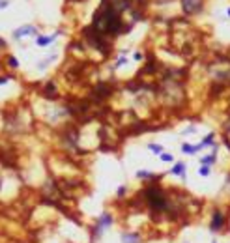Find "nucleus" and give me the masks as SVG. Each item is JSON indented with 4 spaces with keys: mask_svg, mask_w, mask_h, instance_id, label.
Returning <instances> with one entry per match:
<instances>
[{
    "mask_svg": "<svg viewBox=\"0 0 230 243\" xmlns=\"http://www.w3.org/2000/svg\"><path fill=\"white\" fill-rule=\"evenodd\" d=\"M228 15H230V10H228Z\"/></svg>",
    "mask_w": 230,
    "mask_h": 243,
    "instance_id": "6ab92c4d",
    "label": "nucleus"
},
{
    "mask_svg": "<svg viewBox=\"0 0 230 243\" xmlns=\"http://www.w3.org/2000/svg\"><path fill=\"white\" fill-rule=\"evenodd\" d=\"M182 150H183V154H195V151L198 150V146H189V144H183V146H182Z\"/></svg>",
    "mask_w": 230,
    "mask_h": 243,
    "instance_id": "9d476101",
    "label": "nucleus"
},
{
    "mask_svg": "<svg viewBox=\"0 0 230 243\" xmlns=\"http://www.w3.org/2000/svg\"><path fill=\"white\" fill-rule=\"evenodd\" d=\"M30 34H38V30L28 24V26H21V28H17L15 32H13V38H23V36H30Z\"/></svg>",
    "mask_w": 230,
    "mask_h": 243,
    "instance_id": "7ed1b4c3",
    "label": "nucleus"
},
{
    "mask_svg": "<svg viewBox=\"0 0 230 243\" xmlns=\"http://www.w3.org/2000/svg\"><path fill=\"white\" fill-rule=\"evenodd\" d=\"M150 150L155 151V154H161V151H163V148H161L159 144H150Z\"/></svg>",
    "mask_w": 230,
    "mask_h": 243,
    "instance_id": "f8f14e48",
    "label": "nucleus"
},
{
    "mask_svg": "<svg viewBox=\"0 0 230 243\" xmlns=\"http://www.w3.org/2000/svg\"><path fill=\"white\" fill-rule=\"evenodd\" d=\"M182 8L187 15H191V13H197L202 10V0H182Z\"/></svg>",
    "mask_w": 230,
    "mask_h": 243,
    "instance_id": "f03ea898",
    "label": "nucleus"
},
{
    "mask_svg": "<svg viewBox=\"0 0 230 243\" xmlns=\"http://www.w3.org/2000/svg\"><path fill=\"white\" fill-rule=\"evenodd\" d=\"M124 193H125V187L122 185V187H120V189H118V196H122V194H124Z\"/></svg>",
    "mask_w": 230,
    "mask_h": 243,
    "instance_id": "dca6fc26",
    "label": "nucleus"
},
{
    "mask_svg": "<svg viewBox=\"0 0 230 243\" xmlns=\"http://www.w3.org/2000/svg\"><path fill=\"white\" fill-rule=\"evenodd\" d=\"M221 225H223V215H221L219 211H215V213H213V219H212V230H213V232L219 230Z\"/></svg>",
    "mask_w": 230,
    "mask_h": 243,
    "instance_id": "423d86ee",
    "label": "nucleus"
},
{
    "mask_svg": "<svg viewBox=\"0 0 230 243\" xmlns=\"http://www.w3.org/2000/svg\"><path fill=\"white\" fill-rule=\"evenodd\" d=\"M213 161H215V154H213V155H210V157H202V163H204V165L213 163Z\"/></svg>",
    "mask_w": 230,
    "mask_h": 243,
    "instance_id": "4468645a",
    "label": "nucleus"
},
{
    "mask_svg": "<svg viewBox=\"0 0 230 243\" xmlns=\"http://www.w3.org/2000/svg\"><path fill=\"white\" fill-rule=\"evenodd\" d=\"M146 198H148L150 208H152L153 211H163V210L169 208V202H166L165 193L159 189V187H150V189L146 191Z\"/></svg>",
    "mask_w": 230,
    "mask_h": 243,
    "instance_id": "f257e3e1",
    "label": "nucleus"
},
{
    "mask_svg": "<svg viewBox=\"0 0 230 243\" xmlns=\"http://www.w3.org/2000/svg\"><path fill=\"white\" fill-rule=\"evenodd\" d=\"M10 2H8V0H0V8H6V6H8Z\"/></svg>",
    "mask_w": 230,
    "mask_h": 243,
    "instance_id": "f3484780",
    "label": "nucleus"
},
{
    "mask_svg": "<svg viewBox=\"0 0 230 243\" xmlns=\"http://www.w3.org/2000/svg\"><path fill=\"white\" fill-rule=\"evenodd\" d=\"M43 95H45V97H51V99H56V97H58V94H56V88H54V84H53V82H47V84H45Z\"/></svg>",
    "mask_w": 230,
    "mask_h": 243,
    "instance_id": "39448f33",
    "label": "nucleus"
},
{
    "mask_svg": "<svg viewBox=\"0 0 230 243\" xmlns=\"http://www.w3.org/2000/svg\"><path fill=\"white\" fill-rule=\"evenodd\" d=\"M161 159H163V161H166V163H169V161H172V155H169V154H163V155H161Z\"/></svg>",
    "mask_w": 230,
    "mask_h": 243,
    "instance_id": "2eb2a0df",
    "label": "nucleus"
},
{
    "mask_svg": "<svg viewBox=\"0 0 230 243\" xmlns=\"http://www.w3.org/2000/svg\"><path fill=\"white\" fill-rule=\"evenodd\" d=\"M172 174H180L185 178V165L183 163H176V166L172 168Z\"/></svg>",
    "mask_w": 230,
    "mask_h": 243,
    "instance_id": "6e6552de",
    "label": "nucleus"
},
{
    "mask_svg": "<svg viewBox=\"0 0 230 243\" xmlns=\"http://www.w3.org/2000/svg\"><path fill=\"white\" fill-rule=\"evenodd\" d=\"M122 241L124 243H138V236H135V234H124L122 236Z\"/></svg>",
    "mask_w": 230,
    "mask_h": 243,
    "instance_id": "0eeeda50",
    "label": "nucleus"
},
{
    "mask_svg": "<svg viewBox=\"0 0 230 243\" xmlns=\"http://www.w3.org/2000/svg\"><path fill=\"white\" fill-rule=\"evenodd\" d=\"M110 223H112V217H110L109 213H103L101 217H99V221H97V226H95V228H97V230H95V232H97V236L101 234L103 226H107V225H110Z\"/></svg>",
    "mask_w": 230,
    "mask_h": 243,
    "instance_id": "20e7f679",
    "label": "nucleus"
},
{
    "mask_svg": "<svg viewBox=\"0 0 230 243\" xmlns=\"http://www.w3.org/2000/svg\"><path fill=\"white\" fill-rule=\"evenodd\" d=\"M198 174L200 176H210V166H202V168H198Z\"/></svg>",
    "mask_w": 230,
    "mask_h": 243,
    "instance_id": "9b49d317",
    "label": "nucleus"
},
{
    "mask_svg": "<svg viewBox=\"0 0 230 243\" xmlns=\"http://www.w3.org/2000/svg\"><path fill=\"white\" fill-rule=\"evenodd\" d=\"M54 39H56V34H54V36H47V38H38V45L45 47V45H49V43L54 41Z\"/></svg>",
    "mask_w": 230,
    "mask_h": 243,
    "instance_id": "1a4fd4ad",
    "label": "nucleus"
},
{
    "mask_svg": "<svg viewBox=\"0 0 230 243\" xmlns=\"http://www.w3.org/2000/svg\"><path fill=\"white\" fill-rule=\"evenodd\" d=\"M10 77H0V84H4V82H8Z\"/></svg>",
    "mask_w": 230,
    "mask_h": 243,
    "instance_id": "a211bd4d",
    "label": "nucleus"
},
{
    "mask_svg": "<svg viewBox=\"0 0 230 243\" xmlns=\"http://www.w3.org/2000/svg\"><path fill=\"white\" fill-rule=\"evenodd\" d=\"M8 66H10V67H17V66H19L17 60H15V56H10V58H8Z\"/></svg>",
    "mask_w": 230,
    "mask_h": 243,
    "instance_id": "ddd939ff",
    "label": "nucleus"
}]
</instances>
